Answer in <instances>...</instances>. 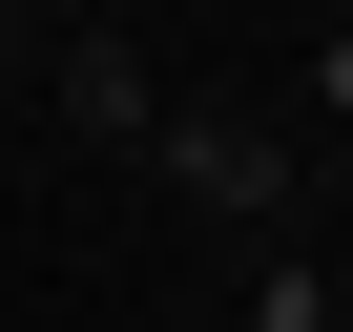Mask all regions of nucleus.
<instances>
[{
  "label": "nucleus",
  "mask_w": 353,
  "mask_h": 332,
  "mask_svg": "<svg viewBox=\"0 0 353 332\" xmlns=\"http://www.w3.org/2000/svg\"><path fill=\"white\" fill-rule=\"evenodd\" d=\"M42 63H63V125H83V145H145V42H125V21H63Z\"/></svg>",
  "instance_id": "f03ea898"
},
{
  "label": "nucleus",
  "mask_w": 353,
  "mask_h": 332,
  "mask_svg": "<svg viewBox=\"0 0 353 332\" xmlns=\"http://www.w3.org/2000/svg\"><path fill=\"white\" fill-rule=\"evenodd\" d=\"M250 332H332V291H312V270H270V291H250Z\"/></svg>",
  "instance_id": "7ed1b4c3"
},
{
  "label": "nucleus",
  "mask_w": 353,
  "mask_h": 332,
  "mask_svg": "<svg viewBox=\"0 0 353 332\" xmlns=\"http://www.w3.org/2000/svg\"><path fill=\"white\" fill-rule=\"evenodd\" d=\"M312 104H332V125H353V21H332V42H312Z\"/></svg>",
  "instance_id": "20e7f679"
},
{
  "label": "nucleus",
  "mask_w": 353,
  "mask_h": 332,
  "mask_svg": "<svg viewBox=\"0 0 353 332\" xmlns=\"http://www.w3.org/2000/svg\"><path fill=\"white\" fill-rule=\"evenodd\" d=\"M166 187H188L208 229H270L291 208V125L270 104H166Z\"/></svg>",
  "instance_id": "f257e3e1"
}]
</instances>
